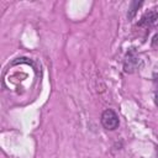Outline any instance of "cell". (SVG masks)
Returning a JSON list of instances; mask_svg holds the SVG:
<instances>
[{"label": "cell", "instance_id": "obj_4", "mask_svg": "<svg viewBox=\"0 0 158 158\" xmlns=\"http://www.w3.org/2000/svg\"><path fill=\"white\" fill-rule=\"evenodd\" d=\"M142 4H143V1H132V2H131L130 9H128V12H127V17H128V20H132V19L135 17V15H136L138 7H139Z\"/></svg>", "mask_w": 158, "mask_h": 158}, {"label": "cell", "instance_id": "obj_5", "mask_svg": "<svg viewBox=\"0 0 158 158\" xmlns=\"http://www.w3.org/2000/svg\"><path fill=\"white\" fill-rule=\"evenodd\" d=\"M152 44H153V46H158V33L153 36V38H152Z\"/></svg>", "mask_w": 158, "mask_h": 158}, {"label": "cell", "instance_id": "obj_3", "mask_svg": "<svg viewBox=\"0 0 158 158\" xmlns=\"http://www.w3.org/2000/svg\"><path fill=\"white\" fill-rule=\"evenodd\" d=\"M138 63H139V59L132 54H127L126 59H125V72L126 73H132L135 72L137 68H138Z\"/></svg>", "mask_w": 158, "mask_h": 158}, {"label": "cell", "instance_id": "obj_2", "mask_svg": "<svg viewBox=\"0 0 158 158\" xmlns=\"http://www.w3.org/2000/svg\"><path fill=\"white\" fill-rule=\"evenodd\" d=\"M156 23H158V12L154 10L146 12L138 21L139 27H151V26H154Z\"/></svg>", "mask_w": 158, "mask_h": 158}, {"label": "cell", "instance_id": "obj_1", "mask_svg": "<svg viewBox=\"0 0 158 158\" xmlns=\"http://www.w3.org/2000/svg\"><path fill=\"white\" fill-rule=\"evenodd\" d=\"M101 123H102V126H104L106 130L112 131V130H116V128L118 127V125H120V118H118L117 114H116L114 110L107 109V110H105V111L102 112V115H101Z\"/></svg>", "mask_w": 158, "mask_h": 158}]
</instances>
